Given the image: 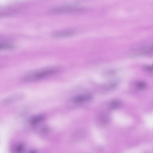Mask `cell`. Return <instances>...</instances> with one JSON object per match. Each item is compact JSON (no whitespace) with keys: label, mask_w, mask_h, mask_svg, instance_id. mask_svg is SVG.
Listing matches in <instances>:
<instances>
[{"label":"cell","mask_w":153,"mask_h":153,"mask_svg":"<svg viewBox=\"0 0 153 153\" xmlns=\"http://www.w3.org/2000/svg\"><path fill=\"white\" fill-rule=\"evenodd\" d=\"M100 117V121L102 124H106L109 121V118L106 115H102Z\"/></svg>","instance_id":"10"},{"label":"cell","mask_w":153,"mask_h":153,"mask_svg":"<svg viewBox=\"0 0 153 153\" xmlns=\"http://www.w3.org/2000/svg\"><path fill=\"white\" fill-rule=\"evenodd\" d=\"M75 33L74 30L71 29H65L59 30L53 33L52 36L55 38H63L70 36Z\"/></svg>","instance_id":"3"},{"label":"cell","mask_w":153,"mask_h":153,"mask_svg":"<svg viewBox=\"0 0 153 153\" xmlns=\"http://www.w3.org/2000/svg\"><path fill=\"white\" fill-rule=\"evenodd\" d=\"M79 10L73 6L66 5L54 8L52 9L50 12L52 14H62L74 12Z\"/></svg>","instance_id":"2"},{"label":"cell","mask_w":153,"mask_h":153,"mask_svg":"<svg viewBox=\"0 0 153 153\" xmlns=\"http://www.w3.org/2000/svg\"><path fill=\"white\" fill-rule=\"evenodd\" d=\"M14 47L13 45L7 43H0V51L13 49Z\"/></svg>","instance_id":"7"},{"label":"cell","mask_w":153,"mask_h":153,"mask_svg":"<svg viewBox=\"0 0 153 153\" xmlns=\"http://www.w3.org/2000/svg\"><path fill=\"white\" fill-rule=\"evenodd\" d=\"M20 94L16 95L7 98L4 101V102L9 103L19 100L22 97Z\"/></svg>","instance_id":"8"},{"label":"cell","mask_w":153,"mask_h":153,"mask_svg":"<svg viewBox=\"0 0 153 153\" xmlns=\"http://www.w3.org/2000/svg\"><path fill=\"white\" fill-rule=\"evenodd\" d=\"M23 145L20 143L15 145L13 148V151L15 152H22L24 149Z\"/></svg>","instance_id":"9"},{"label":"cell","mask_w":153,"mask_h":153,"mask_svg":"<svg viewBox=\"0 0 153 153\" xmlns=\"http://www.w3.org/2000/svg\"><path fill=\"white\" fill-rule=\"evenodd\" d=\"M122 103L120 101L115 100L111 101L109 104V107L112 109H117L121 107Z\"/></svg>","instance_id":"5"},{"label":"cell","mask_w":153,"mask_h":153,"mask_svg":"<svg viewBox=\"0 0 153 153\" xmlns=\"http://www.w3.org/2000/svg\"><path fill=\"white\" fill-rule=\"evenodd\" d=\"M91 97L88 95H80L74 98L73 100L76 102H79L90 100Z\"/></svg>","instance_id":"4"},{"label":"cell","mask_w":153,"mask_h":153,"mask_svg":"<svg viewBox=\"0 0 153 153\" xmlns=\"http://www.w3.org/2000/svg\"><path fill=\"white\" fill-rule=\"evenodd\" d=\"M60 69L56 67H51L37 70L26 74L22 78L25 82H31L41 80L56 75Z\"/></svg>","instance_id":"1"},{"label":"cell","mask_w":153,"mask_h":153,"mask_svg":"<svg viewBox=\"0 0 153 153\" xmlns=\"http://www.w3.org/2000/svg\"><path fill=\"white\" fill-rule=\"evenodd\" d=\"M137 87L140 89H143L146 87L145 83L143 82H139L137 83Z\"/></svg>","instance_id":"11"},{"label":"cell","mask_w":153,"mask_h":153,"mask_svg":"<svg viewBox=\"0 0 153 153\" xmlns=\"http://www.w3.org/2000/svg\"><path fill=\"white\" fill-rule=\"evenodd\" d=\"M44 118V117L42 115H36L31 118L30 122L32 124H35L42 121Z\"/></svg>","instance_id":"6"}]
</instances>
